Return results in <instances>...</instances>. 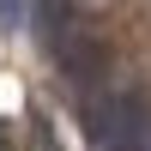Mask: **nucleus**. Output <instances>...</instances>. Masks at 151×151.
<instances>
[{
	"label": "nucleus",
	"instance_id": "nucleus-2",
	"mask_svg": "<svg viewBox=\"0 0 151 151\" xmlns=\"http://www.w3.org/2000/svg\"><path fill=\"white\" fill-rule=\"evenodd\" d=\"M18 18H24V0H0V30H12Z\"/></svg>",
	"mask_w": 151,
	"mask_h": 151
},
{
	"label": "nucleus",
	"instance_id": "nucleus-3",
	"mask_svg": "<svg viewBox=\"0 0 151 151\" xmlns=\"http://www.w3.org/2000/svg\"><path fill=\"white\" fill-rule=\"evenodd\" d=\"M0 151H6V139H0Z\"/></svg>",
	"mask_w": 151,
	"mask_h": 151
},
{
	"label": "nucleus",
	"instance_id": "nucleus-1",
	"mask_svg": "<svg viewBox=\"0 0 151 151\" xmlns=\"http://www.w3.org/2000/svg\"><path fill=\"white\" fill-rule=\"evenodd\" d=\"M97 139L103 151H151V109L139 91H121L109 97V109L97 115Z\"/></svg>",
	"mask_w": 151,
	"mask_h": 151
}]
</instances>
